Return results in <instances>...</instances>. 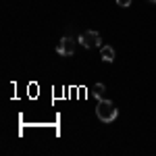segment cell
<instances>
[{
	"mask_svg": "<svg viewBox=\"0 0 156 156\" xmlns=\"http://www.w3.org/2000/svg\"><path fill=\"white\" fill-rule=\"evenodd\" d=\"M96 117L102 123H112V121L119 117V108L112 104V100H98L96 104Z\"/></svg>",
	"mask_w": 156,
	"mask_h": 156,
	"instance_id": "6da1fadb",
	"label": "cell"
},
{
	"mask_svg": "<svg viewBox=\"0 0 156 156\" xmlns=\"http://www.w3.org/2000/svg\"><path fill=\"white\" fill-rule=\"evenodd\" d=\"M56 52H58L60 56H73L75 54V42H73L71 37H62L60 44L56 46Z\"/></svg>",
	"mask_w": 156,
	"mask_h": 156,
	"instance_id": "3957f363",
	"label": "cell"
},
{
	"mask_svg": "<svg viewBox=\"0 0 156 156\" xmlns=\"http://www.w3.org/2000/svg\"><path fill=\"white\" fill-rule=\"evenodd\" d=\"M79 44L83 46V48H100L102 46V37H100V34L98 31H94V29H87V31H83L81 36H79Z\"/></svg>",
	"mask_w": 156,
	"mask_h": 156,
	"instance_id": "7a4b0ae2",
	"label": "cell"
},
{
	"mask_svg": "<svg viewBox=\"0 0 156 156\" xmlns=\"http://www.w3.org/2000/svg\"><path fill=\"white\" fill-rule=\"evenodd\" d=\"M104 92H106V85H104V83H96V85H94V96H96L98 100H102Z\"/></svg>",
	"mask_w": 156,
	"mask_h": 156,
	"instance_id": "5b68a950",
	"label": "cell"
},
{
	"mask_svg": "<svg viewBox=\"0 0 156 156\" xmlns=\"http://www.w3.org/2000/svg\"><path fill=\"white\" fill-rule=\"evenodd\" d=\"M117 6H121V9H129V6H131V0H117Z\"/></svg>",
	"mask_w": 156,
	"mask_h": 156,
	"instance_id": "8992f818",
	"label": "cell"
},
{
	"mask_svg": "<svg viewBox=\"0 0 156 156\" xmlns=\"http://www.w3.org/2000/svg\"><path fill=\"white\" fill-rule=\"evenodd\" d=\"M100 56H102V60L104 62H112L115 60V56H117V52H115V48L112 46H100Z\"/></svg>",
	"mask_w": 156,
	"mask_h": 156,
	"instance_id": "277c9868",
	"label": "cell"
},
{
	"mask_svg": "<svg viewBox=\"0 0 156 156\" xmlns=\"http://www.w3.org/2000/svg\"><path fill=\"white\" fill-rule=\"evenodd\" d=\"M148 2H152V4H156V0H148Z\"/></svg>",
	"mask_w": 156,
	"mask_h": 156,
	"instance_id": "52a82bcc",
	"label": "cell"
}]
</instances>
